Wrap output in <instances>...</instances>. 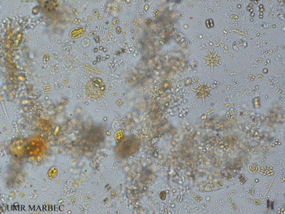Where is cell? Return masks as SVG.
Here are the masks:
<instances>
[{
	"instance_id": "obj_1",
	"label": "cell",
	"mask_w": 285,
	"mask_h": 214,
	"mask_svg": "<svg viewBox=\"0 0 285 214\" xmlns=\"http://www.w3.org/2000/svg\"><path fill=\"white\" fill-rule=\"evenodd\" d=\"M105 92V86L100 78H95L88 83L86 94L92 98H99Z\"/></svg>"
}]
</instances>
